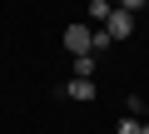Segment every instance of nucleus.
I'll use <instances>...</instances> for the list:
<instances>
[{"instance_id": "f03ea898", "label": "nucleus", "mask_w": 149, "mask_h": 134, "mask_svg": "<svg viewBox=\"0 0 149 134\" xmlns=\"http://www.w3.org/2000/svg\"><path fill=\"white\" fill-rule=\"evenodd\" d=\"M100 30H104V35H109V40H129V35H134V15H129V10H119V5H114V10H109V20H104V25H100Z\"/></svg>"}, {"instance_id": "0eeeda50", "label": "nucleus", "mask_w": 149, "mask_h": 134, "mask_svg": "<svg viewBox=\"0 0 149 134\" xmlns=\"http://www.w3.org/2000/svg\"><path fill=\"white\" fill-rule=\"evenodd\" d=\"M139 124L144 119H119V134H139Z\"/></svg>"}, {"instance_id": "39448f33", "label": "nucleus", "mask_w": 149, "mask_h": 134, "mask_svg": "<svg viewBox=\"0 0 149 134\" xmlns=\"http://www.w3.org/2000/svg\"><path fill=\"white\" fill-rule=\"evenodd\" d=\"M109 10H114L109 0H90V20H100V25H104V20H109Z\"/></svg>"}, {"instance_id": "20e7f679", "label": "nucleus", "mask_w": 149, "mask_h": 134, "mask_svg": "<svg viewBox=\"0 0 149 134\" xmlns=\"http://www.w3.org/2000/svg\"><path fill=\"white\" fill-rule=\"evenodd\" d=\"M95 65H100L95 50H90V55H74V80H90V75H95Z\"/></svg>"}, {"instance_id": "7ed1b4c3", "label": "nucleus", "mask_w": 149, "mask_h": 134, "mask_svg": "<svg viewBox=\"0 0 149 134\" xmlns=\"http://www.w3.org/2000/svg\"><path fill=\"white\" fill-rule=\"evenodd\" d=\"M65 94H70V99H85V104H90V99H95L100 90H95V80H74V75H70V85H65Z\"/></svg>"}, {"instance_id": "423d86ee", "label": "nucleus", "mask_w": 149, "mask_h": 134, "mask_svg": "<svg viewBox=\"0 0 149 134\" xmlns=\"http://www.w3.org/2000/svg\"><path fill=\"white\" fill-rule=\"evenodd\" d=\"M144 5H149V0H119V10H129V15H139Z\"/></svg>"}, {"instance_id": "6e6552de", "label": "nucleus", "mask_w": 149, "mask_h": 134, "mask_svg": "<svg viewBox=\"0 0 149 134\" xmlns=\"http://www.w3.org/2000/svg\"><path fill=\"white\" fill-rule=\"evenodd\" d=\"M139 134H149V119H144V124H139Z\"/></svg>"}, {"instance_id": "f257e3e1", "label": "nucleus", "mask_w": 149, "mask_h": 134, "mask_svg": "<svg viewBox=\"0 0 149 134\" xmlns=\"http://www.w3.org/2000/svg\"><path fill=\"white\" fill-rule=\"evenodd\" d=\"M65 50L70 55H90L95 50V25H80V20L65 25Z\"/></svg>"}]
</instances>
